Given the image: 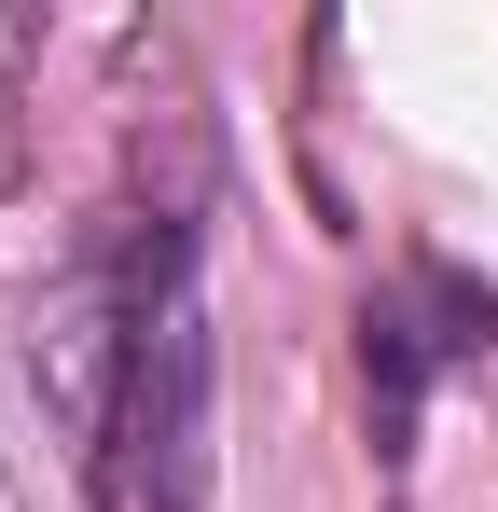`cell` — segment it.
<instances>
[{"instance_id":"6da1fadb","label":"cell","mask_w":498,"mask_h":512,"mask_svg":"<svg viewBox=\"0 0 498 512\" xmlns=\"http://www.w3.org/2000/svg\"><path fill=\"white\" fill-rule=\"evenodd\" d=\"M111 305H125V374H111L125 512H208V305H194V222H139Z\"/></svg>"},{"instance_id":"7a4b0ae2","label":"cell","mask_w":498,"mask_h":512,"mask_svg":"<svg viewBox=\"0 0 498 512\" xmlns=\"http://www.w3.org/2000/svg\"><path fill=\"white\" fill-rule=\"evenodd\" d=\"M485 346H498V291H485V277H457V263H402V277L360 305V360H374V457H388V471L415 457L429 388H443L457 360H485Z\"/></svg>"}]
</instances>
